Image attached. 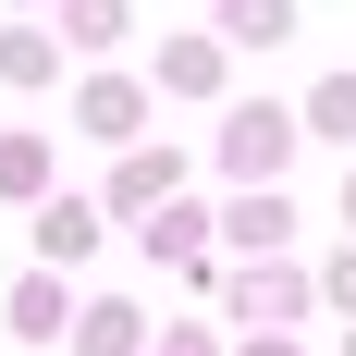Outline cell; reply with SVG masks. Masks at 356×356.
Returning a JSON list of instances; mask_svg holds the SVG:
<instances>
[{"label": "cell", "mask_w": 356, "mask_h": 356, "mask_svg": "<svg viewBox=\"0 0 356 356\" xmlns=\"http://www.w3.org/2000/svg\"><path fill=\"white\" fill-rule=\"evenodd\" d=\"M283 160H295V111L283 99H234V111H221V172H234V184H270Z\"/></svg>", "instance_id": "cell-1"}, {"label": "cell", "mask_w": 356, "mask_h": 356, "mask_svg": "<svg viewBox=\"0 0 356 356\" xmlns=\"http://www.w3.org/2000/svg\"><path fill=\"white\" fill-rule=\"evenodd\" d=\"M221 74H234L221 37H172V49L147 62V86H160V99H221Z\"/></svg>", "instance_id": "cell-2"}, {"label": "cell", "mask_w": 356, "mask_h": 356, "mask_svg": "<svg viewBox=\"0 0 356 356\" xmlns=\"http://www.w3.org/2000/svg\"><path fill=\"white\" fill-rule=\"evenodd\" d=\"M37 258H49V270L99 258V197H37Z\"/></svg>", "instance_id": "cell-3"}, {"label": "cell", "mask_w": 356, "mask_h": 356, "mask_svg": "<svg viewBox=\"0 0 356 356\" xmlns=\"http://www.w3.org/2000/svg\"><path fill=\"white\" fill-rule=\"evenodd\" d=\"M74 111H86V136H99V147H123V136L147 123V86H136V74H86V99H74Z\"/></svg>", "instance_id": "cell-4"}, {"label": "cell", "mask_w": 356, "mask_h": 356, "mask_svg": "<svg viewBox=\"0 0 356 356\" xmlns=\"http://www.w3.org/2000/svg\"><path fill=\"white\" fill-rule=\"evenodd\" d=\"M221 295H234V320H258V332H270V320H295V307H307V283H295V270H270V258H258V270H234V283H221Z\"/></svg>", "instance_id": "cell-5"}, {"label": "cell", "mask_w": 356, "mask_h": 356, "mask_svg": "<svg viewBox=\"0 0 356 356\" xmlns=\"http://www.w3.org/2000/svg\"><path fill=\"white\" fill-rule=\"evenodd\" d=\"M62 332H74V356H147V320L123 307V295H99V307H86V320H62Z\"/></svg>", "instance_id": "cell-6"}, {"label": "cell", "mask_w": 356, "mask_h": 356, "mask_svg": "<svg viewBox=\"0 0 356 356\" xmlns=\"http://www.w3.org/2000/svg\"><path fill=\"white\" fill-rule=\"evenodd\" d=\"M295 37V0H221V49H283Z\"/></svg>", "instance_id": "cell-7"}, {"label": "cell", "mask_w": 356, "mask_h": 356, "mask_svg": "<svg viewBox=\"0 0 356 356\" xmlns=\"http://www.w3.org/2000/svg\"><path fill=\"white\" fill-rule=\"evenodd\" d=\"M221 246H258V258H283V246H295V209H283V197H234Z\"/></svg>", "instance_id": "cell-8"}, {"label": "cell", "mask_w": 356, "mask_h": 356, "mask_svg": "<svg viewBox=\"0 0 356 356\" xmlns=\"http://www.w3.org/2000/svg\"><path fill=\"white\" fill-rule=\"evenodd\" d=\"M62 74V37L49 25H0V86H49Z\"/></svg>", "instance_id": "cell-9"}, {"label": "cell", "mask_w": 356, "mask_h": 356, "mask_svg": "<svg viewBox=\"0 0 356 356\" xmlns=\"http://www.w3.org/2000/svg\"><path fill=\"white\" fill-rule=\"evenodd\" d=\"M160 197H172V160H160V147H136V160L111 172V197H99V221H111V209H136V221H147Z\"/></svg>", "instance_id": "cell-10"}, {"label": "cell", "mask_w": 356, "mask_h": 356, "mask_svg": "<svg viewBox=\"0 0 356 356\" xmlns=\"http://www.w3.org/2000/svg\"><path fill=\"white\" fill-rule=\"evenodd\" d=\"M147 258H160V270H172V258H209V209L160 197V209H147Z\"/></svg>", "instance_id": "cell-11"}, {"label": "cell", "mask_w": 356, "mask_h": 356, "mask_svg": "<svg viewBox=\"0 0 356 356\" xmlns=\"http://www.w3.org/2000/svg\"><path fill=\"white\" fill-rule=\"evenodd\" d=\"M62 320H74V295H62V270H25V283H13V332H25V344H49Z\"/></svg>", "instance_id": "cell-12"}, {"label": "cell", "mask_w": 356, "mask_h": 356, "mask_svg": "<svg viewBox=\"0 0 356 356\" xmlns=\"http://www.w3.org/2000/svg\"><path fill=\"white\" fill-rule=\"evenodd\" d=\"M0 197H49V136H25V123H13V136H0Z\"/></svg>", "instance_id": "cell-13"}, {"label": "cell", "mask_w": 356, "mask_h": 356, "mask_svg": "<svg viewBox=\"0 0 356 356\" xmlns=\"http://www.w3.org/2000/svg\"><path fill=\"white\" fill-rule=\"evenodd\" d=\"M123 37V0H62V49H111Z\"/></svg>", "instance_id": "cell-14"}, {"label": "cell", "mask_w": 356, "mask_h": 356, "mask_svg": "<svg viewBox=\"0 0 356 356\" xmlns=\"http://www.w3.org/2000/svg\"><path fill=\"white\" fill-rule=\"evenodd\" d=\"M307 123H320V136H356V74H332L320 99H307Z\"/></svg>", "instance_id": "cell-15"}, {"label": "cell", "mask_w": 356, "mask_h": 356, "mask_svg": "<svg viewBox=\"0 0 356 356\" xmlns=\"http://www.w3.org/2000/svg\"><path fill=\"white\" fill-rule=\"evenodd\" d=\"M307 295H332V307H344V320H356V258H332V270H320V283H307Z\"/></svg>", "instance_id": "cell-16"}, {"label": "cell", "mask_w": 356, "mask_h": 356, "mask_svg": "<svg viewBox=\"0 0 356 356\" xmlns=\"http://www.w3.org/2000/svg\"><path fill=\"white\" fill-rule=\"evenodd\" d=\"M147 356H221L209 332H147Z\"/></svg>", "instance_id": "cell-17"}, {"label": "cell", "mask_w": 356, "mask_h": 356, "mask_svg": "<svg viewBox=\"0 0 356 356\" xmlns=\"http://www.w3.org/2000/svg\"><path fill=\"white\" fill-rule=\"evenodd\" d=\"M234 356H307V344H283V332H258V344H234Z\"/></svg>", "instance_id": "cell-18"}, {"label": "cell", "mask_w": 356, "mask_h": 356, "mask_svg": "<svg viewBox=\"0 0 356 356\" xmlns=\"http://www.w3.org/2000/svg\"><path fill=\"white\" fill-rule=\"evenodd\" d=\"M344 221H356V172H344Z\"/></svg>", "instance_id": "cell-19"}]
</instances>
